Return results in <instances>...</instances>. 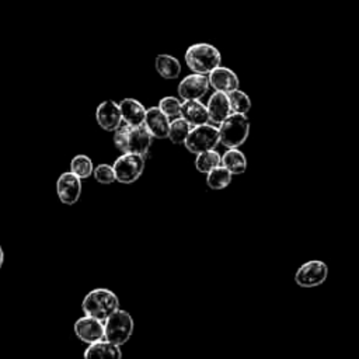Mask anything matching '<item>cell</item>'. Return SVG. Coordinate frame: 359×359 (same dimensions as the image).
Masks as SVG:
<instances>
[{"label": "cell", "mask_w": 359, "mask_h": 359, "mask_svg": "<svg viewBox=\"0 0 359 359\" xmlns=\"http://www.w3.org/2000/svg\"><path fill=\"white\" fill-rule=\"evenodd\" d=\"M156 70L163 79L172 80L180 76L181 63L177 57L167 53H161L156 56Z\"/></svg>", "instance_id": "cell-19"}, {"label": "cell", "mask_w": 359, "mask_h": 359, "mask_svg": "<svg viewBox=\"0 0 359 359\" xmlns=\"http://www.w3.org/2000/svg\"><path fill=\"white\" fill-rule=\"evenodd\" d=\"M219 143H220L219 128L205 123V125L194 126L184 144L188 151H191L194 154H199L203 151L215 150V147Z\"/></svg>", "instance_id": "cell-6"}, {"label": "cell", "mask_w": 359, "mask_h": 359, "mask_svg": "<svg viewBox=\"0 0 359 359\" xmlns=\"http://www.w3.org/2000/svg\"><path fill=\"white\" fill-rule=\"evenodd\" d=\"M181 104L175 97H164L158 102V108L168 116V118H180L181 116Z\"/></svg>", "instance_id": "cell-26"}, {"label": "cell", "mask_w": 359, "mask_h": 359, "mask_svg": "<svg viewBox=\"0 0 359 359\" xmlns=\"http://www.w3.org/2000/svg\"><path fill=\"white\" fill-rule=\"evenodd\" d=\"M209 87V77L206 74L192 73L180 81L178 94L184 101L201 100L203 95H206Z\"/></svg>", "instance_id": "cell-10"}, {"label": "cell", "mask_w": 359, "mask_h": 359, "mask_svg": "<svg viewBox=\"0 0 359 359\" xmlns=\"http://www.w3.org/2000/svg\"><path fill=\"white\" fill-rule=\"evenodd\" d=\"M170 123H171L170 118L158 107H151L146 111L144 125L153 137H157V139L168 137Z\"/></svg>", "instance_id": "cell-14"}, {"label": "cell", "mask_w": 359, "mask_h": 359, "mask_svg": "<svg viewBox=\"0 0 359 359\" xmlns=\"http://www.w3.org/2000/svg\"><path fill=\"white\" fill-rule=\"evenodd\" d=\"M84 359H122V352L119 345L101 339L88 345L84 351Z\"/></svg>", "instance_id": "cell-18"}, {"label": "cell", "mask_w": 359, "mask_h": 359, "mask_svg": "<svg viewBox=\"0 0 359 359\" xmlns=\"http://www.w3.org/2000/svg\"><path fill=\"white\" fill-rule=\"evenodd\" d=\"M95 119H97V123H98L104 130L115 132V130L121 126V123L123 122V121H122V114H121L119 104H116V102L112 101V100L102 101V102L97 107Z\"/></svg>", "instance_id": "cell-12"}, {"label": "cell", "mask_w": 359, "mask_h": 359, "mask_svg": "<svg viewBox=\"0 0 359 359\" xmlns=\"http://www.w3.org/2000/svg\"><path fill=\"white\" fill-rule=\"evenodd\" d=\"M81 309L86 316L107 321L116 310H119V299L112 290L94 289L86 294Z\"/></svg>", "instance_id": "cell-2"}, {"label": "cell", "mask_w": 359, "mask_h": 359, "mask_svg": "<svg viewBox=\"0 0 359 359\" xmlns=\"http://www.w3.org/2000/svg\"><path fill=\"white\" fill-rule=\"evenodd\" d=\"M112 167L118 182L132 184L143 174L144 156L136 153H122V156L114 161Z\"/></svg>", "instance_id": "cell-7"}, {"label": "cell", "mask_w": 359, "mask_h": 359, "mask_svg": "<svg viewBox=\"0 0 359 359\" xmlns=\"http://www.w3.org/2000/svg\"><path fill=\"white\" fill-rule=\"evenodd\" d=\"M328 266L320 259H310L299 266L294 273V282L300 287H316L325 282Z\"/></svg>", "instance_id": "cell-8"}, {"label": "cell", "mask_w": 359, "mask_h": 359, "mask_svg": "<svg viewBox=\"0 0 359 359\" xmlns=\"http://www.w3.org/2000/svg\"><path fill=\"white\" fill-rule=\"evenodd\" d=\"M74 332L81 342L88 345L105 339L104 323L86 314L74 323Z\"/></svg>", "instance_id": "cell-9"}, {"label": "cell", "mask_w": 359, "mask_h": 359, "mask_svg": "<svg viewBox=\"0 0 359 359\" xmlns=\"http://www.w3.org/2000/svg\"><path fill=\"white\" fill-rule=\"evenodd\" d=\"M231 175L233 174L227 168H224L223 165H219V167L213 168L210 172H208L206 184L212 189H223L230 185Z\"/></svg>", "instance_id": "cell-22"}, {"label": "cell", "mask_w": 359, "mask_h": 359, "mask_svg": "<svg viewBox=\"0 0 359 359\" xmlns=\"http://www.w3.org/2000/svg\"><path fill=\"white\" fill-rule=\"evenodd\" d=\"M153 136L146 128V125L130 126L121 125L114 132V144L122 153H136L146 156L151 146Z\"/></svg>", "instance_id": "cell-1"}, {"label": "cell", "mask_w": 359, "mask_h": 359, "mask_svg": "<svg viewBox=\"0 0 359 359\" xmlns=\"http://www.w3.org/2000/svg\"><path fill=\"white\" fill-rule=\"evenodd\" d=\"M105 339L115 344V345H123L129 341L132 337L135 324L132 316L125 310H116L105 323Z\"/></svg>", "instance_id": "cell-5"}, {"label": "cell", "mask_w": 359, "mask_h": 359, "mask_svg": "<svg viewBox=\"0 0 359 359\" xmlns=\"http://www.w3.org/2000/svg\"><path fill=\"white\" fill-rule=\"evenodd\" d=\"M56 192L59 199L66 205H73L81 194V180L72 171L60 174L56 181Z\"/></svg>", "instance_id": "cell-11"}, {"label": "cell", "mask_w": 359, "mask_h": 359, "mask_svg": "<svg viewBox=\"0 0 359 359\" xmlns=\"http://www.w3.org/2000/svg\"><path fill=\"white\" fill-rule=\"evenodd\" d=\"M227 95H229L231 111L236 114L247 115V112L251 109V98L244 91H241L238 88L229 93Z\"/></svg>", "instance_id": "cell-25"}, {"label": "cell", "mask_w": 359, "mask_h": 359, "mask_svg": "<svg viewBox=\"0 0 359 359\" xmlns=\"http://www.w3.org/2000/svg\"><path fill=\"white\" fill-rule=\"evenodd\" d=\"M250 135V121L244 114L231 112L219 125L220 143L227 149H238Z\"/></svg>", "instance_id": "cell-4"}, {"label": "cell", "mask_w": 359, "mask_h": 359, "mask_svg": "<svg viewBox=\"0 0 359 359\" xmlns=\"http://www.w3.org/2000/svg\"><path fill=\"white\" fill-rule=\"evenodd\" d=\"M95 181H98L100 184H112L114 181H116V177H115V171H114V167L112 165H108V164H98L95 168H94V172H93Z\"/></svg>", "instance_id": "cell-27"}, {"label": "cell", "mask_w": 359, "mask_h": 359, "mask_svg": "<svg viewBox=\"0 0 359 359\" xmlns=\"http://www.w3.org/2000/svg\"><path fill=\"white\" fill-rule=\"evenodd\" d=\"M220 62L222 55L219 49L206 42L194 43L185 50V63L194 73L208 76L220 66Z\"/></svg>", "instance_id": "cell-3"}, {"label": "cell", "mask_w": 359, "mask_h": 359, "mask_svg": "<svg viewBox=\"0 0 359 359\" xmlns=\"http://www.w3.org/2000/svg\"><path fill=\"white\" fill-rule=\"evenodd\" d=\"M219 165H222V156L216 150H209V151H203V153L196 154L195 167L199 172L208 174Z\"/></svg>", "instance_id": "cell-21"}, {"label": "cell", "mask_w": 359, "mask_h": 359, "mask_svg": "<svg viewBox=\"0 0 359 359\" xmlns=\"http://www.w3.org/2000/svg\"><path fill=\"white\" fill-rule=\"evenodd\" d=\"M3 261H4V254H3V248H1V245H0V268H1V265H3Z\"/></svg>", "instance_id": "cell-28"}, {"label": "cell", "mask_w": 359, "mask_h": 359, "mask_svg": "<svg viewBox=\"0 0 359 359\" xmlns=\"http://www.w3.org/2000/svg\"><path fill=\"white\" fill-rule=\"evenodd\" d=\"M209 112V121L213 123H222L233 111L230 107L229 95L222 91H215L206 104Z\"/></svg>", "instance_id": "cell-15"}, {"label": "cell", "mask_w": 359, "mask_h": 359, "mask_svg": "<svg viewBox=\"0 0 359 359\" xmlns=\"http://www.w3.org/2000/svg\"><path fill=\"white\" fill-rule=\"evenodd\" d=\"M181 118L185 119L192 128L209 122V112L205 104L199 100H187L181 104Z\"/></svg>", "instance_id": "cell-16"}, {"label": "cell", "mask_w": 359, "mask_h": 359, "mask_svg": "<svg viewBox=\"0 0 359 359\" xmlns=\"http://www.w3.org/2000/svg\"><path fill=\"white\" fill-rule=\"evenodd\" d=\"M191 125L182 119L181 116L180 118H174L170 123V130H168V139L175 143V144H181V143H185L189 132H191Z\"/></svg>", "instance_id": "cell-23"}, {"label": "cell", "mask_w": 359, "mask_h": 359, "mask_svg": "<svg viewBox=\"0 0 359 359\" xmlns=\"http://www.w3.org/2000/svg\"><path fill=\"white\" fill-rule=\"evenodd\" d=\"M70 171L73 174H76L80 180L81 178H88L94 172V165H93L91 158L86 154L74 156L70 161Z\"/></svg>", "instance_id": "cell-24"}, {"label": "cell", "mask_w": 359, "mask_h": 359, "mask_svg": "<svg viewBox=\"0 0 359 359\" xmlns=\"http://www.w3.org/2000/svg\"><path fill=\"white\" fill-rule=\"evenodd\" d=\"M119 108H121L123 123L130 126H139L144 123L147 109L143 107L140 101L135 98H123L119 102Z\"/></svg>", "instance_id": "cell-17"}, {"label": "cell", "mask_w": 359, "mask_h": 359, "mask_svg": "<svg viewBox=\"0 0 359 359\" xmlns=\"http://www.w3.org/2000/svg\"><path fill=\"white\" fill-rule=\"evenodd\" d=\"M208 77H209V84L210 87L215 88V91H222L229 94L237 90L240 86V80L237 74L231 69L224 66L216 67L213 72L208 74Z\"/></svg>", "instance_id": "cell-13"}, {"label": "cell", "mask_w": 359, "mask_h": 359, "mask_svg": "<svg viewBox=\"0 0 359 359\" xmlns=\"http://www.w3.org/2000/svg\"><path fill=\"white\" fill-rule=\"evenodd\" d=\"M222 165L233 175H240L247 170V158L238 149H227L222 156Z\"/></svg>", "instance_id": "cell-20"}]
</instances>
